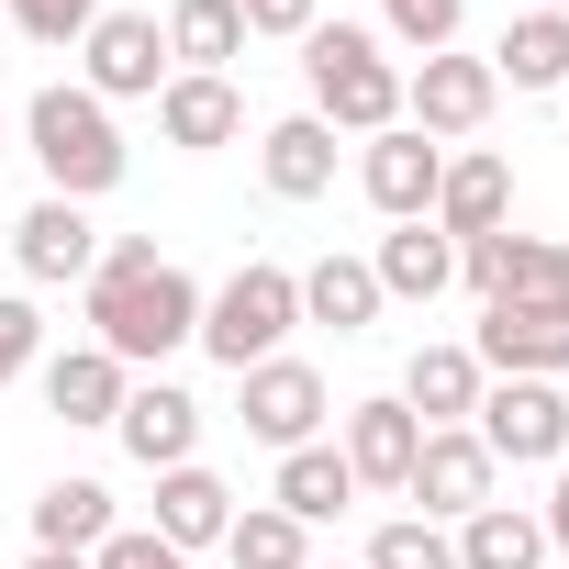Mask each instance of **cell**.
<instances>
[{"label": "cell", "instance_id": "1", "mask_svg": "<svg viewBox=\"0 0 569 569\" xmlns=\"http://www.w3.org/2000/svg\"><path fill=\"white\" fill-rule=\"evenodd\" d=\"M79 313H90L101 358L157 380V358H179L201 336V279L179 257H157V234H101V268L79 279Z\"/></svg>", "mask_w": 569, "mask_h": 569}, {"label": "cell", "instance_id": "2", "mask_svg": "<svg viewBox=\"0 0 569 569\" xmlns=\"http://www.w3.org/2000/svg\"><path fill=\"white\" fill-rule=\"evenodd\" d=\"M23 146H34V168H46L57 201H101V190H123V168H134L112 101H90L79 79H57V90L23 101Z\"/></svg>", "mask_w": 569, "mask_h": 569}, {"label": "cell", "instance_id": "3", "mask_svg": "<svg viewBox=\"0 0 569 569\" xmlns=\"http://www.w3.org/2000/svg\"><path fill=\"white\" fill-rule=\"evenodd\" d=\"M302 90H313V123H336L358 146L402 123V68H391V46L369 23H313L302 34Z\"/></svg>", "mask_w": 569, "mask_h": 569}, {"label": "cell", "instance_id": "4", "mask_svg": "<svg viewBox=\"0 0 569 569\" xmlns=\"http://www.w3.org/2000/svg\"><path fill=\"white\" fill-rule=\"evenodd\" d=\"M291 325H302V268H279V257H246L223 291H201V358H223V369H257V358H279L291 347Z\"/></svg>", "mask_w": 569, "mask_h": 569}, {"label": "cell", "instance_id": "5", "mask_svg": "<svg viewBox=\"0 0 569 569\" xmlns=\"http://www.w3.org/2000/svg\"><path fill=\"white\" fill-rule=\"evenodd\" d=\"M469 436L491 447V469H558L569 458V380H491Z\"/></svg>", "mask_w": 569, "mask_h": 569}, {"label": "cell", "instance_id": "6", "mask_svg": "<svg viewBox=\"0 0 569 569\" xmlns=\"http://www.w3.org/2000/svg\"><path fill=\"white\" fill-rule=\"evenodd\" d=\"M325 413H336V391H325L313 358H257V369H234V425H246L257 447H279V458L313 447Z\"/></svg>", "mask_w": 569, "mask_h": 569}, {"label": "cell", "instance_id": "7", "mask_svg": "<svg viewBox=\"0 0 569 569\" xmlns=\"http://www.w3.org/2000/svg\"><path fill=\"white\" fill-rule=\"evenodd\" d=\"M502 112V79H491V57H425V68H402V123L413 134H436V146H469L480 123Z\"/></svg>", "mask_w": 569, "mask_h": 569}, {"label": "cell", "instance_id": "8", "mask_svg": "<svg viewBox=\"0 0 569 569\" xmlns=\"http://www.w3.org/2000/svg\"><path fill=\"white\" fill-rule=\"evenodd\" d=\"M179 68H168V34H157V12H101L90 34H79V90L90 101H157Z\"/></svg>", "mask_w": 569, "mask_h": 569}, {"label": "cell", "instance_id": "9", "mask_svg": "<svg viewBox=\"0 0 569 569\" xmlns=\"http://www.w3.org/2000/svg\"><path fill=\"white\" fill-rule=\"evenodd\" d=\"M436 179H447V146L413 134V123H391V134L358 146V190H369L380 223H425V212H436Z\"/></svg>", "mask_w": 569, "mask_h": 569}, {"label": "cell", "instance_id": "10", "mask_svg": "<svg viewBox=\"0 0 569 569\" xmlns=\"http://www.w3.org/2000/svg\"><path fill=\"white\" fill-rule=\"evenodd\" d=\"M491 480H502V469H491V447H480L469 425H436V436L413 447V480H402V491H413V513H425V525H469V513L491 502Z\"/></svg>", "mask_w": 569, "mask_h": 569}, {"label": "cell", "instance_id": "11", "mask_svg": "<svg viewBox=\"0 0 569 569\" xmlns=\"http://www.w3.org/2000/svg\"><path fill=\"white\" fill-rule=\"evenodd\" d=\"M469 358H480L491 380H569V313H536V302H480Z\"/></svg>", "mask_w": 569, "mask_h": 569}, {"label": "cell", "instance_id": "12", "mask_svg": "<svg viewBox=\"0 0 569 569\" xmlns=\"http://www.w3.org/2000/svg\"><path fill=\"white\" fill-rule=\"evenodd\" d=\"M12 257H23V279L34 291H68V279H90L101 268V223H90V201H34L23 223H12Z\"/></svg>", "mask_w": 569, "mask_h": 569}, {"label": "cell", "instance_id": "13", "mask_svg": "<svg viewBox=\"0 0 569 569\" xmlns=\"http://www.w3.org/2000/svg\"><path fill=\"white\" fill-rule=\"evenodd\" d=\"M112 436H123L134 469H190V458H201V402H190L179 380H134L123 413H112Z\"/></svg>", "mask_w": 569, "mask_h": 569}, {"label": "cell", "instance_id": "14", "mask_svg": "<svg viewBox=\"0 0 569 569\" xmlns=\"http://www.w3.org/2000/svg\"><path fill=\"white\" fill-rule=\"evenodd\" d=\"M413 447H425V425L402 413V391H369V402H347V436H336V458L358 469V491H402V480H413Z\"/></svg>", "mask_w": 569, "mask_h": 569}, {"label": "cell", "instance_id": "15", "mask_svg": "<svg viewBox=\"0 0 569 569\" xmlns=\"http://www.w3.org/2000/svg\"><path fill=\"white\" fill-rule=\"evenodd\" d=\"M447 246H469V234H502L513 223V168L491 157V146H469V157H447V179H436V212H425Z\"/></svg>", "mask_w": 569, "mask_h": 569}, {"label": "cell", "instance_id": "16", "mask_svg": "<svg viewBox=\"0 0 569 569\" xmlns=\"http://www.w3.org/2000/svg\"><path fill=\"white\" fill-rule=\"evenodd\" d=\"M157 134H168L179 157H223V146L246 134V90H234V79H190V68H179V79L157 90Z\"/></svg>", "mask_w": 569, "mask_h": 569}, {"label": "cell", "instance_id": "17", "mask_svg": "<svg viewBox=\"0 0 569 569\" xmlns=\"http://www.w3.org/2000/svg\"><path fill=\"white\" fill-rule=\"evenodd\" d=\"M257 179H268V201H325V190H336V123L279 112V123L257 134Z\"/></svg>", "mask_w": 569, "mask_h": 569}, {"label": "cell", "instance_id": "18", "mask_svg": "<svg viewBox=\"0 0 569 569\" xmlns=\"http://www.w3.org/2000/svg\"><path fill=\"white\" fill-rule=\"evenodd\" d=\"M369 279H380V302H447L458 291V246L436 223H391L369 246Z\"/></svg>", "mask_w": 569, "mask_h": 569}, {"label": "cell", "instance_id": "19", "mask_svg": "<svg viewBox=\"0 0 569 569\" xmlns=\"http://www.w3.org/2000/svg\"><path fill=\"white\" fill-rule=\"evenodd\" d=\"M480 391H491V369H480L469 347H413V369H402V413H413L425 436H436V425H469Z\"/></svg>", "mask_w": 569, "mask_h": 569}, {"label": "cell", "instance_id": "20", "mask_svg": "<svg viewBox=\"0 0 569 569\" xmlns=\"http://www.w3.org/2000/svg\"><path fill=\"white\" fill-rule=\"evenodd\" d=\"M34 380H46V413H57V425H112V413H123V391H134V369H123V358H101V347H57Z\"/></svg>", "mask_w": 569, "mask_h": 569}, {"label": "cell", "instance_id": "21", "mask_svg": "<svg viewBox=\"0 0 569 569\" xmlns=\"http://www.w3.org/2000/svg\"><path fill=\"white\" fill-rule=\"evenodd\" d=\"M223 525H234V491L190 458V469H157V536L179 547V558H201V547H223Z\"/></svg>", "mask_w": 569, "mask_h": 569}, {"label": "cell", "instance_id": "22", "mask_svg": "<svg viewBox=\"0 0 569 569\" xmlns=\"http://www.w3.org/2000/svg\"><path fill=\"white\" fill-rule=\"evenodd\" d=\"M168 68H190V79H234V57H246V12L234 0H168Z\"/></svg>", "mask_w": 569, "mask_h": 569}, {"label": "cell", "instance_id": "23", "mask_svg": "<svg viewBox=\"0 0 569 569\" xmlns=\"http://www.w3.org/2000/svg\"><path fill=\"white\" fill-rule=\"evenodd\" d=\"M268 502L291 513V525H336V513L358 502V469L336 458V436H313V447H291V458H279V480H268Z\"/></svg>", "mask_w": 569, "mask_h": 569}, {"label": "cell", "instance_id": "24", "mask_svg": "<svg viewBox=\"0 0 569 569\" xmlns=\"http://www.w3.org/2000/svg\"><path fill=\"white\" fill-rule=\"evenodd\" d=\"M491 79L502 90H569V12H513L491 46Z\"/></svg>", "mask_w": 569, "mask_h": 569}, {"label": "cell", "instance_id": "25", "mask_svg": "<svg viewBox=\"0 0 569 569\" xmlns=\"http://www.w3.org/2000/svg\"><path fill=\"white\" fill-rule=\"evenodd\" d=\"M391 302H380V279H369V257H313L302 268V325H336V336H369Z\"/></svg>", "mask_w": 569, "mask_h": 569}, {"label": "cell", "instance_id": "26", "mask_svg": "<svg viewBox=\"0 0 569 569\" xmlns=\"http://www.w3.org/2000/svg\"><path fill=\"white\" fill-rule=\"evenodd\" d=\"M458 536V569H547V525L525 513V502H480L469 525H447Z\"/></svg>", "mask_w": 569, "mask_h": 569}, {"label": "cell", "instance_id": "27", "mask_svg": "<svg viewBox=\"0 0 569 569\" xmlns=\"http://www.w3.org/2000/svg\"><path fill=\"white\" fill-rule=\"evenodd\" d=\"M223 569H313V525H291L279 502H234V525H223Z\"/></svg>", "mask_w": 569, "mask_h": 569}, {"label": "cell", "instance_id": "28", "mask_svg": "<svg viewBox=\"0 0 569 569\" xmlns=\"http://www.w3.org/2000/svg\"><path fill=\"white\" fill-rule=\"evenodd\" d=\"M101 536H112V491H101V480H46V491H34V547L90 558Z\"/></svg>", "mask_w": 569, "mask_h": 569}, {"label": "cell", "instance_id": "29", "mask_svg": "<svg viewBox=\"0 0 569 569\" xmlns=\"http://www.w3.org/2000/svg\"><path fill=\"white\" fill-rule=\"evenodd\" d=\"M358 569H458V536L447 525H425V513H391L380 536H369V558Z\"/></svg>", "mask_w": 569, "mask_h": 569}, {"label": "cell", "instance_id": "30", "mask_svg": "<svg viewBox=\"0 0 569 569\" xmlns=\"http://www.w3.org/2000/svg\"><path fill=\"white\" fill-rule=\"evenodd\" d=\"M469 23V0H380V46H413V57H447Z\"/></svg>", "mask_w": 569, "mask_h": 569}, {"label": "cell", "instance_id": "31", "mask_svg": "<svg viewBox=\"0 0 569 569\" xmlns=\"http://www.w3.org/2000/svg\"><path fill=\"white\" fill-rule=\"evenodd\" d=\"M34 369H46V313H34L23 291H0V391L34 380Z\"/></svg>", "mask_w": 569, "mask_h": 569}, {"label": "cell", "instance_id": "32", "mask_svg": "<svg viewBox=\"0 0 569 569\" xmlns=\"http://www.w3.org/2000/svg\"><path fill=\"white\" fill-rule=\"evenodd\" d=\"M0 23H23L34 46H79L101 23V0H0Z\"/></svg>", "mask_w": 569, "mask_h": 569}, {"label": "cell", "instance_id": "33", "mask_svg": "<svg viewBox=\"0 0 569 569\" xmlns=\"http://www.w3.org/2000/svg\"><path fill=\"white\" fill-rule=\"evenodd\" d=\"M90 569H190V558H179L157 525H112V536L90 547Z\"/></svg>", "mask_w": 569, "mask_h": 569}, {"label": "cell", "instance_id": "34", "mask_svg": "<svg viewBox=\"0 0 569 569\" xmlns=\"http://www.w3.org/2000/svg\"><path fill=\"white\" fill-rule=\"evenodd\" d=\"M246 12V34H268V46H302L313 23H325V0H234Z\"/></svg>", "mask_w": 569, "mask_h": 569}, {"label": "cell", "instance_id": "35", "mask_svg": "<svg viewBox=\"0 0 569 569\" xmlns=\"http://www.w3.org/2000/svg\"><path fill=\"white\" fill-rule=\"evenodd\" d=\"M536 525H547V558H569V458L547 469V502H536Z\"/></svg>", "mask_w": 569, "mask_h": 569}, {"label": "cell", "instance_id": "36", "mask_svg": "<svg viewBox=\"0 0 569 569\" xmlns=\"http://www.w3.org/2000/svg\"><path fill=\"white\" fill-rule=\"evenodd\" d=\"M23 569H90V558H68V547H34V558H23Z\"/></svg>", "mask_w": 569, "mask_h": 569}, {"label": "cell", "instance_id": "37", "mask_svg": "<svg viewBox=\"0 0 569 569\" xmlns=\"http://www.w3.org/2000/svg\"><path fill=\"white\" fill-rule=\"evenodd\" d=\"M536 12H569V0H536Z\"/></svg>", "mask_w": 569, "mask_h": 569}, {"label": "cell", "instance_id": "38", "mask_svg": "<svg viewBox=\"0 0 569 569\" xmlns=\"http://www.w3.org/2000/svg\"><path fill=\"white\" fill-rule=\"evenodd\" d=\"M0 168H12V146H0Z\"/></svg>", "mask_w": 569, "mask_h": 569}, {"label": "cell", "instance_id": "39", "mask_svg": "<svg viewBox=\"0 0 569 569\" xmlns=\"http://www.w3.org/2000/svg\"><path fill=\"white\" fill-rule=\"evenodd\" d=\"M313 569H325V558H313ZM336 569H347V558H336Z\"/></svg>", "mask_w": 569, "mask_h": 569}, {"label": "cell", "instance_id": "40", "mask_svg": "<svg viewBox=\"0 0 569 569\" xmlns=\"http://www.w3.org/2000/svg\"><path fill=\"white\" fill-rule=\"evenodd\" d=\"M558 101H569V90H558Z\"/></svg>", "mask_w": 569, "mask_h": 569}]
</instances>
